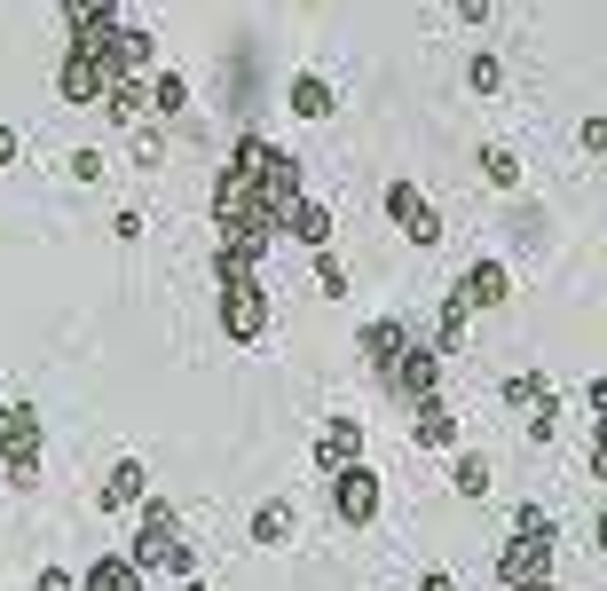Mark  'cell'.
Instances as JSON below:
<instances>
[{"instance_id": "5", "label": "cell", "mask_w": 607, "mask_h": 591, "mask_svg": "<svg viewBox=\"0 0 607 591\" xmlns=\"http://www.w3.org/2000/svg\"><path fill=\"white\" fill-rule=\"evenodd\" d=\"M379 206H387V221H395V229H402L418 252H434V244H442V213L426 206V190H418L410 174H395V182L379 190Z\"/></svg>"}, {"instance_id": "12", "label": "cell", "mask_w": 607, "mask_h": 591, "mask_svg": "<svg viewBox=\"0 0 607 591\" xmlns=\"http://www.w3.org/2000/svg\"><path fill=\"white\" fill-rule=\"evenodd\" d=\"M410 442H418V450H458V418H450V402H442V394L410 410Z\"/></svg>"}, {"instance_id": "19", "label": "cell", "mask_w": 607, "mask_h": 591, "mask_svg": "<svg viewBox=\"0 0 607 591\" xmlns=\"http://www.w3.org/2000/svg\"><path fill=\"white\" fill-rule=\"evenodd\" d=\"M450 489L458 497H489V458L481 450H450Z\"/></svg>"}, {"instance_id": "26", "label": "cell", "mask_w": 607, "mask_h": 591, "mask_svg": "<svg viewBox=\"0 0 607 591\" xmlns=\"http://www.w3.org/2000/svg\"><path fill=\"white\" fill-rule=\"evenodd\" d=\"M576 150H591V158L607 150V119H599V111H591V119H576Z\"/></svg>"}, {"instance_id": "24", "label": "cell", "mask_w": 607, "mask_h": 591, "mask_svg": "<svg viewBox=\"0 0 607 591\" xmlns=\"http://www.w3.org/2000/svg\"><path fill=\"white\" fill-rule=\"evenodd\" d=\"M63 174H71L79 190H96V182H103V150H71V158H63Z\"/></svg>"}, {"instance_id": "33", "label": "cell", "mask_w": 607, "mask_h": 591, "mask_svg": "<svg viewBox=\"0 0 607 591\" xmlns=\"http://www.w3.org/2000/svg\"><path fill=\"white\" fill-rule=\"evenodd\" d=\"M591 544L607 552V504H599V513H591Z\"/></svg>"}, {"instance_id": "22", "label": "cell", "mask_w": 607, "mask_h": 591, "mask_svg": "<svg viewBox=\"0 0 607 591\" xmlns=\"http://www.w3.org/2000/svg\"><path fill=\"white\" fill-rule=\"evenodd\" d=\"M466 88H474V96H497V88H505V63H497L489 48H474V56H466Z\"/></svg>"}, {"instance_id": "34", "label": "cell", "mask_w": 607, "mask_h": 591, "mask_svg": "<svg viewBox=\"0 0 607 591\" xmlns=\"http://www.w3.org/2000/svg\"><path fill=\"white\" fill-rule=\"evenodd\" d=\"M182 591H213V583H206V575H182Z\"/></svg>"}, {"instance_id": "30", "label": "cell", "mask_w": 607, "mask_h": 591, "mask_svg": "<svg viewBox=\"0 0 607 591\" xmlns=\"http://www.w3.org/2000/svg\"><path fill=\"white\" fill-rule=\"evenodd\" d=\"M584 402H591V418H607V371H599V379L584 387Z\"/></svg>"}, {"instance_id": "23", "label": "cell", "mask_w": 607, "mask_h": 591, "mask_svg": "<svg viewBox=\"0 0 607 591\" xmlns=\"http://www.w3.org/2000/svg\"><path fill=\"white\" fill-rule=\"evenodd\" d=\"M308 261H316V284H324L331 300H347V261H339V252L324 244V252H308Z\"/></svg>"}, {"instance_id": "4", "label": "cell", "mask_w": 607, "mask_h": 591, "mask_svg": "<svg viewBox=\"0 0 607 591\" xmlns=\"http://www.w3.org/2000/svg\"><path fill=\"white\" fill-rule=\"evenodd\" d=\"M0 473H9V489H40V410L32 402H0Z\"/></svg>"}, {"instance_id": "25", "label": "cell", "mask_w": 607, "mask_h": 591, "mask_svg": "<svg viewBox=\"0 0 607 591\" xmlns=\"http://www.w3.org/2000/svg\"><path fill=\"white\" fill-rule=\"evenodd\" d=\"M158 158H166V134H158V127H135V166H142V174H150Z\"/></svg>"}, {"instance_id": "21", "label": "cell", "mask_w": 607, "mask_h": 591, "mask_svg": "<svg viewBox=\"0 0 607 591\" xmlns=\"http://www.w3.org/2000/svg\"><path fill=\"white\" fill-rule=\"evenodd\" d=\"M63 24H71V32H96V24H119V0H63Z\"/></svg>"}, {"instance_id": "6", "label": "cell", "mask_w": 607, "mask_h": 591, "mask_svg": "<svg viewBox=\"0 0 607 591\" xmlns=\"http://www.w3.org/2000/svg\"><path fill=\"white\" fill-rule=\"evenodd\" d=\"M331 481V513H339V529H371L379 521V473L356 458V465H339V473H324Z\"/></svg>"}, {"instance_id": "29", "label": "cell", "mask_w": 607, "mask_h": 591, "mask_svg": "<svg viewBox=\"0 0 607 591\" xmlns=\"http://www.w3.org/2000/svg\"><path fill=\"white\" fill-rule=\"evenodd\" d=\"M489 9H497V0H458V24H466V32H481V24H489Z\"/></svg>"}, {"instance_id": "20", "label": "cell", "mask_w": 607, "mask_h": 591, "mask_svg": "<svg viewBox=\"0 0 607 591\" xmlns=\"http://www.w3.org/2000/svg\"><path fill=\"white\" fill-rule=\"evenodd\" d=\"M481 182H489V190H520V158H513L505 142L481 150Z\"/></svg>"}, {"instance_id": "8", "label": "cell", "mask_w": 607, "mask_h": 591, "mask_svg": "<svg viewBox=\"0 0 607 591\" xmlns=\"http://www.w3.org/2000/svg\"><path fill=\"white\" fill-rule=\"evenodd\" d=\"M450 292L466 300V315H481V308H505V300H513V269H505V261H466V277H458Z\"/></svg>"}, {"instance_id": "28", "label": "cell", "mask_w": 607, "mask_h": 591, "mask_svg": "<svg viewBox=\"0 0 607 591\" xmlns=\"http://www.w3.org/2000/svg\"><path fill=\"white\" fill-rule=\"evenodd\" d=\"M32 591H79V575H71V568H40Z\"/></svg>"}, {"instance_id": "1", "label": "cell", "mask_w": 607, "mask_h": 591, "mask_svg": "<svg viewBox=\"0 0 607 591\" xmlns=\"http://www.w3.org/2000/svg\"><path fill=\"white\" fill-rule=\"evenodd\" d=\"M553 544H560L553 513H545L537 497H520L513 504V529L497 544V583L505 591H553Z\"/></svg>"}, {"instance_id": "27", "label": "cell", "mask_w": 607, "mask_h": 591, "mask_svg": "<svg viewBox=\"0 0 607 591\" xmlns=\"http://www.w3.org/2000/svg\"><path fill=\"white\" fill-rule=\"evenodd\" d=\"M591 481L607 489V418H599V427H591Z\"/></svg>"}, {"instance_id": "3", "label": "cell", "mask_w": 607, "mask_h": 591, "mask_svg": "<svg viewBox=\"0 0 607 591\" xmlns=\"http://www.w3.org/2000/svg\"><path fill=\"white\" fill-rule=\"evenodd\" d=\"M213 284H221V331L237 348H260L269 340V292H260V269L213 261Z\"/></svg>"}, {"instance_id": "18", "label": "cell", "mask_w": 607, "mask_h": 591, "mask_svg": "<svg viewBox=\"0 0 607 591\" xmlns=\"http://www.w3.org/2000/svg\"><path fill=\"white\" fill-rule=\"evenodd\" d=\"M497 394H505V410H520V418H529V410H537V402L553 394V379H545V371L529 363V371H513V379H505Z\"/></svg>"}, {"instance_id": "2", "label": "cell", "mask_w": 607, "mask_h": 591, "mask_svg": "<svg viewBox=\"0 0 607 591\" xmlns=\"http://www.w3.org/2000/svg\"><path fill=\"white\" fill-rule=\"evenodd\" d=\"M135 568H166V575H198V544L182 537V513L166 497H142L135 504V544H127Z\"/></svg>"}, {"instance_id": "15", "label": "cell", "mask_w": 607, "mask_h": 591, "mask_svg": "<svg viewBox=\"0 0 607 591\" xmlns=\"http://www.w3.org/2000/svg\"><path fill=\"white\" fill-rule=\"evenodd\" d=\"M285 237L308 244V252H324V244H331V206H324V198H300L292 221H285Z\"/></svg>"}, {"instance_id": "17", "label": "cell", "mask_w": 607, "mask_h": 591, "mask_svg": "<svg viewBox=\"0 0 607 591\" xmlns=\"http://www.w3.org/2000/svg\"><path fill=\"white\" fill-rule=\"evenodd\" d=\"M142 88H150V119H182L190 111V79L182 71H150Z\"/></svg>"}, {"instance_id": "14", "label": "cell", "mask_w": 607, "mask_h": 591, "mask_svg": "<svg viewBox=\"0 0 607 591\" xmlns=\"http://www.w3.org/2000/svg\"><path fill=\"white\" fill-rule=\"evenodd\" d=\"M79 591H142V568H135L127 552H103V560H87Z\"/></svg>"}, {"instance_id": "32", "label": "cell", "mask_w": 607, "mask_h": 591, "mask_svg": "<svg viewBox=\"0 0 607 591\" xmlns=\"http://www.w3.org/2000/svg\"><path fill=\"white\" fill-rule=\"evenodd\" d=\"M17 150H24V142H17V127H0V166H17Z\"/></svg>"}, {"instance_id": "11", "label": "cell", "mask_w": 607, "mask_h": 591, "mask_svg": "<svg viewBox=\"0 0 607 591\" xmlns=\"http://www.w3.org/2000/svg\"><path fill=\"white\" fill-rule=\"evenodd\" d=\"M292 529H300L292 497H260V504H252V544H260V552H285V544H292Z\"/></svg>"}, {"instance_id": "10", "label": "cell", "mask_w": 607, "mask_h": 591, "mask_svg": "<svg viewBox=\"0 0 607 591\" xmlns=\"http://www.w3.org/2000/svg\"><path fill=\"white\" fill-rule=\"evenodd\" d=\"M356 458H364V427H356V418H324V427H316V473H339Z\"/></svg>"}, {"instance_id": "7", "label": "cell", "mask_w": 607, "mask_h": 591, "mask_svg": "<svg viewBox=\"0 0 607 591\" xmlns=\"http://www.w3.org/2000/svg\"><path fill=\"white\" fill-rule=\"evenodd\" d=\"M410 340H418V331H410L402 315H371L356 348H364V363H371V379H387V371L402 363V348H410Z\"/></svg>"}, {"instance_id": "9", "label": "cell", "mask_w": 607, "mask_h": 591, "mask_svg": "<svg viewBox=\"0 0 607 591\" xmlns=\"http://www.w3.org/2000/svg\"><path fill=\"white\" fill-rule=\"evenodd\" d=\"M142 497H150V465H142V458H119V465L103 473V489H96L103 513H135Z\"/></svg>"}, {"instance_id": "13", "label": "cell", "mask_w": 607, "mask_h": 591, "mask_svg": "<svg viewBox=\"0 0 607 591\" xmlns=\"http://www.w3.org/2000/svg\"><path fill=\"white\" fill-rule=\"evenodd\" d=\"M285 103H292V119H308V127H316V119H331V111H339V88H331L324 71H300L292 88H285Z\"/></svg>"}, {"instance_id": "31", "label": "cell", "mask_w": 607, "mask_h": 591, "mask_svg": "<svg viewBox=\"0 0 607 591\" xmlns=\"http://www.w3.org/2000/svg\"><path fill=\"white\" fill-rule=\"evenodd\" d=\"M418 591H466L458 575H442V568H434V575H418Z\"/></svg>"}, {"instance_id": "16", "label": "cell", "mask_w": 607, "mask_h": 591, "mask_svg": "<svg viewBox=\"0 0 607 591\" xmlns=\"http://www.w3.org/2000/svg\"><path fill=\"white\" fill-rule=\"evenodd\" d=\"M142 111H150L142 79H111V88H103V119H111V127H142Z\"/></svg>"}]
</instances>
